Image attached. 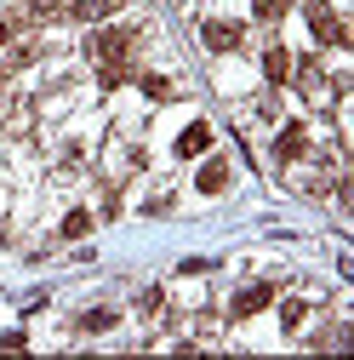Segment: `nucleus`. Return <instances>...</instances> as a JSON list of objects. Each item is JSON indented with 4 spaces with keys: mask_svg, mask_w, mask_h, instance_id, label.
Returning a JSON list of instances; mask_svg holds the SVG:
<instances>
[{
    "mask_svg": "<svg viewBox=\"0 0 354 360\" xmlns=\"http://www.w3.org/2000/svg\"><path fill=\"white\" fill-rule=\"evenodd\" d=\"M269 303H275V286H269V281H257V286H246V292L235 297V309H229V314H235V321H246V314L269 309Z\"/></svg>",
    "mask_w": 354,
    "mask_h": 360,
    "instance_id": "nucleus-2",
    "label": "nucleus"
},
{
    "mask_svg": "<svg viewBox=\"0 0 354 360\" xmlns=\"http://www.w3.org/2000/svg\"><path fill=\"white\" fill-rule=\"evenodd\" d=\"M34 12H40V18H52V12H58V0H34Z\"/></svg>",
    "mask_w": 354,
    "mask_h": 360,
    "instance_id": "nucleus-13",
    "label": "nucleus"
},
{
    "mask_svg": "<svg viewBox=\"0 0 354 360\" xmlns=\"http://www.w3.org/2000/svg\"><path fill=\"white\" fill-rule=\"evenodd\" d=\"M0 46H6V23H0Z\"/></svg>",
    "mask_w": 354,
    "mask_h": 360,
    "instance_id": "nucleus-14",
    "label": "nucleus"
},
{
    "mask_svg": "<svg viewBox=\"0 0 354 360\" xmlns=\"http://www.w3.org/2000/svg\"><path fill=\"white\" fill-rule=\"evenodd\" d=\"M280 12V0H257V18H275Z\"/></svg>",
    "mask_w": 354,
    "mask_h": 360,
    "instance_id": "nucleus-12",
    "label": "nucleus"
},
{
    "mask_svg": "<svg viewBox=\"0 0 354 360\" xmlns=\"http://www.w3.org/2000/svg\"><path fill=\"white\" fill-rule=\"evenodd\" d=\"M114 326V309H86L80 314V332H109Z\"/></svg>",
    "mask_w": 354,
    "mask_h": 360,
    "instance_id": "nucleus-8",
    "label": "nucleus"
},
{
    "mask_svg": "<svg viewBox=\"0 0 354 360\" xmlns=\"http://www.w3.org/2000/svg\"><path fill=\"white\" fill-rule=\"evenodd\" d=\"M303 314H308V309H303V303H297V297H291V303H286V309H280V321H286V326H291V332H297V326H303Z\"/></svg>",
    "mask_w": 354,
    "mask_h": 360,
    "instance_id": "nucleus-10",
    "label": "nucleus"
},
{
    "mask_svg": "<svg viewBox=\"0 0 354 360\" xmlns=\"http://www.w3.org/2000/svg\"><path fill=\"white\" fill-rule=\"evenodd\" d=\"M200 34H206V46H211V52H235V46H240V23H217V18H211Z\"/></svg>",
    "mask_w": 354,
    "mask_h": 360,
    "instance_id": "nucleus-3",
    "label": "nucleus"
},
{
    "mask_svg": "<svg viewBox=\"0 0 354 360\" xmlns=\"http://www.w3.org/2000/svg\"><path fill=\"white\" fill-rule=\"evenodd\" d=\"M143 92H149V98H166V92H171V86H166L160 75H143Z\"/></svg>",
    "mask_w": 354,
    "mask_h": 360,
    "instance_id": "nucleus-11",
    "label": "nucleus"
},
{
    "mask_svg": "<svg viewBox=\"0 0 354 360\" xmlns=\"http://www.w3.org/2000/svg\"><path fill=\"white\" fill-rule=\"evenodd\" d=\"M303 149H308V131H303V126H297V120H291V126H286V131H280V143H275V155H280V160H297V155H303Z\"/></svg>",
    "mask_w": 354,
    "mask_h": 360,
    "instance_id": "nucleus-5",
    "label": "nucleus"
},
{
    "mask_svg": "<svg viewBox=\"0 0 354 360\" xmlns=\"http://www.w3.org/2000/svg\"><path fill=\"white\" fill-rule=\"evenodd\" d=\"M263 69H269V80H275V86H280V80H286V75H291V58H286V52H280V46H269V52H263Z\"/></svg>",
    "mask_w": 354,
    "mask_h": 360,
    "instance_id": "nucleus-7",
    "label": "nucleus"
},
{
    "mask_svg": "<svg viewBox=\"0 0 354 360\" xmlns=\"http://www.w3.org/2000/svg\"><path fill=\"white\" fill-rule=\"evenodd\" d=\"M86 229H92V217H86V212H69V217H63V235H69V240H80Z\"/></svg>",
    "mask_w": 354,
    "mask_h": 360,
    "instance_id": "nucleus-9",
    "label": "nucleus"
},
{
    "mask_svg": "<svg viewBox=\"0 0 354 360\" xmlns=\"http://www.w3.org/2000/svg\"><path fill=\"white\" fill-rule=\"evenodd\" d=\"M303 18H308V29H315V40H320V46H343V23L332 18V6H326V0H303Z\"/></svg>",
    "mask_w": 354,
    "mask_h": 360,
    "instance_id": "nucleus-1",
    "label": "nucleus"
},
{
    "mask_svg": "<svg viewBox=\"0 0 354 360\" xmlns=\"http://www.w3.org/2000/svg\"><path fill=\"white\" fill-rule=\"evenodd\" d=\"M223 184H229V166H223V160H206V166H200V189H206V195H217Z\"/></svg>",
    "mask_w": 354,
    "mask_h": 360,
    "instance_id": "nucleus-6",
    "label": "nucleus"
},
{
    "mask_svg": "<svg viewBox=\"0 0 354 360\" xmlns=\"http://www.w3.org/2000/svg\"><path fill=\"white\" fill-rule=\"evenodd\" d=\"M206 149H211V126H206V120H195L183 138H177V155H189V160H195V155H206Z\"/></svg>",
    "mask_w": 354,
    "mask_h": 360,
    "instance_id": "nucleus-4",
    "label": "nucleus"
}]
</instances>
